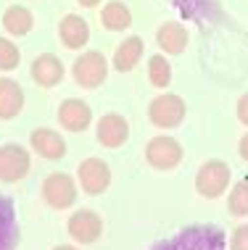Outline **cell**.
Here are the masks:
<instances>
[{
  "instance_id": "6da1fadb",
  "label": "cell",
  "mask_w": 248,
  "mask_h": 250,
  "mask_svg": "<svg viewBox=\"0 0 248 250\" xmlns=\"http://www.w3.org/2000/svg\"><path fill=\"white\" fill-rule=\"evenodd\" d=\"M153 250H227V237L219 227L193 224L172 240L158 242Z\"/></svg>"
},
{
  "instance_id": "cb8c5ba5",
  "label": "cell",
  "mask_w": 248,
  "mask_h": 250,
  "mask_svg": "<svg viewBox=\"0 0 248 250\" xmlns=\"http://www.w3.org/2000/svg\"><path fill=\"white\" fill-rule=\"evenodd\" d=\"M230 250H248V224L238 227L230 237Z\"/></svg>"
},
{
  "instance_id": "7c38bea8",
  "label": "cell",
  "mask_w": 248,
  "mask_h": 250,
  "mask_svg": "<svg viewBox=\"0 0 248 250\" xmlns=\"http://www.w3.org/2000/svg\"><path fill=\"white\" fill-rule=\"evenodd\" d=\"M29 145H32V150L45 161H58L66 155V140L56 129L40 126V129H35L29 134Z\"/></svg>"
},
{
  "instance_id": "8992f818",
  "label": "cell",
  "mask_w": 248,
  "mask_h": 250,
  "mask_svg": "<svg viewBox=\"0 0 248 250\" xmlns=\"http://www.w3.org/2000/svg\"><path fill=\"white\" fill-rule=\"evenodd\" d=\"M182 145L177 143L174 137L169 134H158V137H153L148 145H145V161L156 168V171H172V168L180 166V161H182Z\"/></svg>"
},
{
  "instance_id": "3957f363",
  "label": "cell",
  "mask_w": 248,
  "mask_h": 250,
  "mask_svg": "<svg viewBox=\"0 0 248 250\" xmlns=\"http://www.w3.org/2000/svg\"><path fill=\"white\" fill-rule=\"evenodd\" d=\"M71 74H74V82L79 87H85V90H95L106 82V77H109V61H106L103 53L98 50H87L82 53L74 66H71Z\"/></svg>"
},
{
  "instance_id": "9a60e30c",
  "label": "cell",
  "mask_w": 248,
  "mask_h": 250,
  "mask_svg": "<svg viewBox=\"0 0 248 250\" xmlns=\"http://www.w3.org/2000/svg\"><path fill=\"white\" fill-rule=\"evenodd\" d=\"M24 108V90L19 82L8 77H0V119H16Z\"/></svg>"
},
{
  "instance_id": "ffe728a7",
  "label": "cell",
  "mask_w": 248,
  "mask_h": 250,
  "mask_svg": "<svg viewBox=\"0 0 248 250\" xmlns=\"http://www.w3.org/2000/svg\"><path fill=\"white\" fill-rule=\"evenodd\" d=\"M16 219H13V206L11 200L0 198V250H13L16 245Z\"/></svg>"
},
{
  "instance_id": "d4e9b609",
  "label": "cell",
  "mask_w": 248,
  "mask_h": 250,
  "mask_svg": "<svg viewBox=\"0 0 248 250\" xmlns=\"http://www.w3.org/2000/svg\"><path fill=\"white\" fill-rule=\"evenodd\" d=\"M238 121L248 126V92L240 95V100H238Z\"/></svg>"
},
{
  "instance_id": "603a6c76",
  "label": "cell",
  "mask_w": 248,
  "mask_h": 250,
  "mask_svg": "<svg viewBox=\"0 0 248 250\" xmlns=\"http://www.w3.org/2000/svg\"><path fill=\"white\" fill-rule=\"evenodd\" d=\"M19 61H22V50H19L11 40L0 37V71L19 69Z\"/></svg>"
},
{
  "instance_id": "8fae6325",
  "label": "cell",
  "mask_w": 248,
  "mask_h": 250,
  "mask_svg": "<svg viewBox=\"0 0 248 250\" xmlns=\"http://www.w3.org/2000/svg\"><path fill=\"white\" fill-rule=\"evenodd\" d=\"M58 124L69 132H85L92 124V108L79 98H66L58 105Z\"/></svg>"
},
{
  "instance_id": "9c48e42d",
  "label": "cell",
  "mask_w": 248,
  "mask_h": 250,
  "mask_svg": "<svg viewBox=\"0 0 248 250\" xmlns=\"http://www.w3.org/2000/svg\"><path fill=\"white\" fill-rule=\"evenodd\" d=\"M29 166H32L29 150H24L22 145L8 143L0 147V182L11 185V182L24 179L29 174Z\"/></svg>"
},
{
  "instance_id": "4316f807",
  "label": "cell",
  "mask_w": 248,
  "mask_h": 250,
  "mask_svg": "<svg viewBox=\"0 0 248 250\" xmlns=\"http://www.w3.org/2000/svg\"><path fill=\"white\" fill-rule=\"evenodd\" d=\"M77 3H79V5H85V8H95L100 0H77Z\"/></svg>"
},
{
  "instance_id": "44dd1931",
  "label": "cell",
  "mask_w": 248,
  "mask_h": 250,
  "mask_svg": "<svg viewBox=\"0 0 248 250\" xmlns=\"http://www.w3.org/2000/svg\"><path fill=\"white\" fill-rule=\"evenodd\" d=\"M148 79L153 87H158V90H166L172 82V66L166 56H151L148 58Z\"/></svg>"
},
{
  "instance_id": "83f0119b",
  "label": "cell",
  "mask_w": 248,
  "mask_h": 250,
  "mask_svg": "<svg viewBox=\"0 0 248 250\" xmlns=\"http://www.w3.org/2000/svg\"><path fill=\"white\" fill-rule=\"evenodd\" d=\"M53 250H79V248L77 245H56Z\"/></svg>"
},
{
  "instance_id": "5b68a950",
  "label": "cell",
  "mask_w": 248,
  "mask_h": 250,
  "mask_svg": "<svg viewBox=\"0 0 248 250\" xmlns=\"http://www.w3.org/2000/svg\"><path fill=\"white\" fill-rule=\"evenodd\" d=\"M77 182L64 171H53L43 179V200L56 211H66L77 203Z\"/></svg>"
},
{
  "instance_id": "52a82bcc",
  "label": "cell",
  "mask_w": 248,
  "mask_h": 250,
  "mask_svg": "<svg viewBox=\"0 0 248 250\" xmlns=\"http://www.w3.org/2000/svg\"><path fill=\"white\" fill-rule=\"evenodd\" d=\"M66 232H69V237L74 242H79V245H92V242H98L100 234H103V219H100L95 211H90V208H82V211L69 216Z\"/></svg>"
},
{
  "instance_id": "e0dca14e",
  "label": "cell",
  "mask_w": 248,
  "mask_h": 250,
  "mask_svg": "<svg viewBox=\"0 0 248 250\" xmlns=\"http://www.w3.org/2000/svg\"><path fill=\"white\" fill-rule=\"evenodd\" d=\"M143 58V40L137 35L127 37L116 50H113V69L116 71H132L137 66V61Z\"/></svg>"
},
{
  "instance_id": "2e32d148",
  "label": "cell",
  "mask_w": 248,
  "mask_h": 250,
  "mask_svg": "<svg viewBox=\"0 0 248 250\" xmlns=\"http://www.w3.org/2000/svg\"><path fill=\"white\" fill-rule=\"evenodd\" d=\"M156 42L166 56H180V53L187 48V29L177 21H166V24L158 26Z\"/></svg>"
},
{
  "instance_id": "ac0fdd59",
  "label": "cell",
  "mask_w": 248,
  "mask_h": 250,
  "mask_svg": "<svg viewBox=\"0 0 248 250\" xmlns=\"http://www.w3.org/2000/svg\"><path fill=\"white\" fill-rule=\"evenodd\" d=\"M100 24L109 32H124L132 26V11L127 8L122 0H111V3H106L103 11H100Z\"/></svg>"
},
{
  "instance_id": "30bf717a",
  "label": "cell",
  "mask_w": 248,
  "mask_h": 250,
  "mask_svg": "<svg viewBox=\"0 0 248 250\" xmlns=\"http://www.w3.org/2000/svg\"><path fill=\"white\" fill-rule=\"evenodd\" d=\"M98 143L109 150H116L122 147L127 140H130V121H127L122 113H103L98 119Z\"/></svg>"
},
{
  "instance_id": "277c9868",
  "label": "cell",
  "mask_w": 248,
  "mask_h": 250,
  "mask_svg": "<svg viewBox=\"0 0 248 250\" xmlns=\"http://www.w3.org/2000/svg\"><path fill=\"white\" fill-rule=\"evenodd\" d=\"M185 113H187L185 100L180 95H174V92H164V95L153 98L148 105V119L158 129H174V126H180Z\"/></svg>"
},
{
  "instance_id": "4fadbf2b",
  "label": "cell",
  "mask_w": 248,
  "mask_h": 250,
  "mask_svg": "<svg viewBox=\"0 0 248 250\" xmlns=\"http://www.w3.org/2000/svg\"><path fill=\"white\" fill-rule=\"evenodd\" d=\"M58 37H61L64 48L79 50V48H85L87 40H90V24H87L82 16H77V13H66L61 19V24H58Z\"/></svg>"
},
{
  "instance_id": "7a4b0ae2",
  "label": "cell",
  "mask_w": 248,
  "mask_h": 250,
  "mask_svg": "<svg viewBox=\"0 0 248 250\" xmlns=\"http://www.w3.org/2000/svg\"><path fill=\"white\" fill-rule=\"evenodd\" d=\"M230 177H232V171H230V166H227L225 161H219V158L206 161L196 174V190H198L201 198L217 200L222 192H227Z\"/></svg>"
},
{
  "instance_id": "d6986e66",
  "label": "cell",
  "mask_w": 248,
  "mask_h": 250,
  "mask_svg": "<svg viewBox=\"0 0 248 250\" xmlns=\"http://www.w3.org/2000/svg\"><path fill=\"white\" fill-rule=\"evenodd\" d=\"M3 26L5 32L13 37H24L32 32V26H35V16H32L29 8H24V5H11V8H5L3 13Z\"/></svg>"
},
{
  "instance_id": "7402d4cb",
  "label": "cell",
  "mask_w": 248,
  "mask_h": 250,
  "mask_svg": "<svg viewBox=\"0 0 248 250\" xmlns=\"http://www.w3.org/2000/svg\"><path fill=\"white\" fill-rule=\"evenodd\" d=\"M227 211L232 216H248V179H240L232 185L227 198Z\"/></svg>"
},
{
  "instance_id": "ba28073f",
  "label": "cell",
  "mask_w": 248,
  "mask_h": 250,
  "mask_svg": "<svg viewBox=\"0 0 248 250\" xmlns=\"http://www.w3.org/2000/svg\"><path fill=\"white\" fill-rule=\"evenodd\" d=\"M77 179L85 195H100L111 185V168L103 158H85L77 168Z\"/></svg>"
},
{
  "instance_id": "5bb4252c",
  "label": "cell",
  "mask_w": 248,
  "mask_h": 250,
  "mask_svg": "<svg viewBox=\"0 0 248 250\" xmlns=\"http://www.w3.org/2000/svg\"><path fill=\"white\" fill-rule=\"evenodd\" d=\"M29 74L40 87H56L64 79V63H61V58L53 56V53H43V56H37L32 61Z\"/></svg>"
},
{
  "instance_id": "484cf974",
  "label": "cell",
  "mask_w": 248,
  "mask_h": 250,
  "mask_svg": "<svg viewBox=\"0 0 248 250\" xmlns=\"http://www.w3.org/2000/svg\"><path fill=\"white\" fill-rule=\"evenodd\" d=\"M238 153H240V158H243V161H248V134H243V137H240Z\"/></svg>"
}]
</instances>
